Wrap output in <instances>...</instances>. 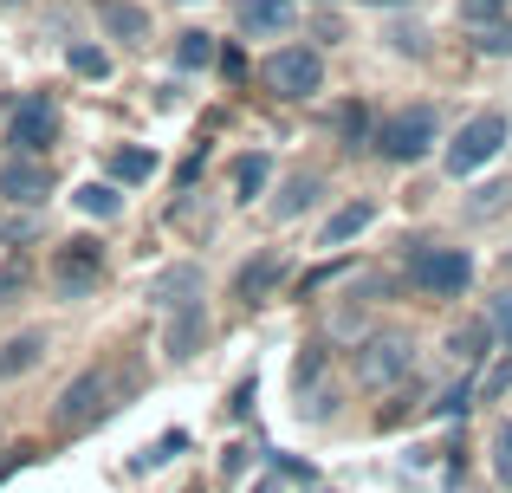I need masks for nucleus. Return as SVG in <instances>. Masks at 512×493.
I'll return each instance as SVG.
<instances>
[{
	"label": "nucleus",
	"instance_id": "16",
	"mask_svg": "<svg viewBox=\"0 0 512 493\" xmlns=\"http://www.w3.org/2000/svg\"><path fill=\"white\" fill-rule=\"evenodd\" d=\"M279 273H286V266H279V253H260V260H247V266H240L234 292H240V299H247V305H260L266 292L279 286Z\"/></svg>",
	"mask_w": 512,
	"mask_h": 493
},
{
	"label": "nucleus",
	"instance_id": "6",
	"mask_svg": "<svg viewBox=\"0 0 512 493\" xmlns=\"http://www.w3.org/2000/svg\"><path fill=\"white\" fill-rule=\"evenodd\" d=\"M98 279H104V247L98 241L78 234V241H65L59 253H52V286H59L65 299H85Z\"/></svg>",
	"mask_w": 512,
	"mask_h": 493
},
{
	"label": "nucleus",
	"instance_id": "7",
	"mask_svg": "<svg viewBox=\"0 0 512 493\" xmlns=\"http://www.w3.org/2000/svg\"><path fill=\"white\" fill-rule=\"evenodd\" d=\"M52 137H59V111H52L46 98H20V104H13V124H7V143H13V150L39 156Z\"/></svg>",
	"mask_w": 512,
	"mask_h": 493
},
{
	"label": "nucleus",
	"instance_id": "8",
	"mask_svg": "<svg viewBox=\"0 0 512 493\" xmlns=\"http://www.w3.org/2000/svg\"><path fill=\"white\" fill-rule=\"evenodd\" d=\"M104 396H111V377H104V370H85V377H78L72 390L59 396V409H52V422H59L65 435H78V429H85V422H91V416L104 409Z\"/></svg>",
	"mask_w": 512,
	"mask_h": 493
},
{
	"label": "nucleus",
	"instance_id": "20",
	"mask_svg": "<svg viewBox=\"0 0 512 493\" xmlns=\"http://www.w3.org/2000/svg\"><path fill=\"white\" fill-rule=\"evenodd\" d=\"M312 202H318V176H305V169H299V176H286V189H279L273 215H279V221H292L299 208H312Z\"/></svg>",
	"mask_w": 512,
	"mask_h": 493
},
{
	"label": "nucleus",
	"instance_id": "1",
	"mask_svg": "<svg viewBox=\"0 0 512 493\" xmlns=\"http://www.w3.org/2000/svg\"><path fill=\"white\" fill-rule=\"evenodd\" d=\"M260 85L273 98H312V91H325V59L312 46H279L260 59Z\"/></svg>",
	"mask_w": 512,
	"mask_h": 493
},
{
	"label": "nucleus",
	"instance_id": "32",
	"mask_svg": "<svg viewBox=\"0 0 512 493\" xmlns=\"http://www.w3.org/2000/svg\"><path fill=\"white\" fill-rule=\"evenodd\" d=\"M467 403H474V390H467V383H454V390H448V396H441V403H435V409H441V416H461V409H467Z\"/></svg>",
	"mask_w": 512,
	"mask_h": 493
},
{
	"label": "nucleus",
	"instance_id": "25",
	"mask_svg": "<svg viewBox=\"0 0 512 493\" xmlns=\"http://www.w3.org/2000/svg\"><path fill=\"white\" fill-rule=\"evenodd\" d=\"M506 20V0H461V26H493Z\"/></svg>",
	"mask_w": 512,
	"mask_h": 493
},
{
	"label": "nucleus",
	"instance_id": "23",
	"mask_svg": "<svg viewBox=\"0 0 512 493\" xmlns=\"http://www.w3.org/2000/svg\"><path fill=\"white\" fill-rule=\"evenodd\" d=\"M175 65H214V33H182V46H175Z\"/></svg>",
	"mask_w": 512,
	"mask_h": 493
},
{
	"label": "nucleus",
	"instance_id": "27",
	"mask_svg": "<svg viewBox=\"0 0 512 493\" xmlns=\"http://www.w3.org/2000/svg\"><path fill=\"white\" fill-rule=\"evenodd\" d=\"M493 474L512 487V422H500V429H493Z\"/></svg>",
	"mask_w": 512,
	"mask_h": 493
},
{
	"label": "nucleus",
	"instance_id": "19",
	"mask_svg": "<svg viewBox=\"0 0 512 493\" xmlns=\"http://www.w3.org/2000/svg\"><path fill=\"white\" fill-rule=\"evenodd\" d=\"M111 176H117V182H150V176H156V150H137V143L111 150Z\"/></svg>",
	"mask_w": 512,
	"mask_h": 493
},
{
	"label": "nucleus",
	"instance_id": "21",
	"mask_svg": "<svg viewBox=\"0 0 512 493\" xmlns=\"http://www.w3.org/2000/svg\"><path fill=\"white\" fill-rule=\"evenodd\" d=\"M72 202H78V215H91V221H111L117 208H124V195H117L111 182H85V189H78Z\"/></svg>",
	"mask_w": 512,
	"mask_h": 493
},
{
	"label": "nucleus",
	"instance_id": "13",
	"mask_svg": "<svg viewBox=\"0 0 512 493\" xmlns=\"http://www.w3.org/2000/svg\"><path fill=\"white\" fill-rule=\"evenodd\" d=\"M46 357V331H13L7 344H0V383H13V377H26V370Z\"/></svg>",
	"mask_w": 512,
	"mask_h": 493
},
{
	"label": "nucleus",
	"instance_id": "18",
	"mask_svg": "<svg viewBox=\"0 0 512 493\" xmlns=\"http://www.w3.org/2000/svg\"><path fill=\"white\" fill-rule=\"evenodd\" d=\"M266 182H273V156H266V150H247V156L234 163V189H240V202H253Z\"/></svg>",
	"mask_w": 512,
	"mask_h": 493
},
{
	"label": "nucleus",
	"instance_id": "2",
	"mask_svg": "<svg viewBox=\"0 0 512 493\" xmlns=\"http://www.w3.org/2000/svg\"><path fill=\"white\" fill-rule=\"evenodd\" d=\"M506 137H512V124L500 111H480V117H467L461 124V137L448 143V176L461 182V176H474L480 163H493V156L506 150Z\"/></svg>",
	"mask_w": 512,
	"mask_h": 493
},
{
	"label": "nucleus",
	"instance_id": "3",
	"mask_svg": "<svg viewBox=\"0 0 512 493\" xmlns=\"http://www.w3.org/2000/svg\"><path fill=\"white\" fill-rule=\"evenodd\" d=\"M435 137H441V117H435V104H409V111H396V117L383 124L376 150H383L389 163H422V156L435 150Z\"/></svg>",
	"mask_w": 512,
	"mask_h": 493
},
{
	"label": "nucleus",
	"instance_id": "4",
	"mask_svg": "<svg viewBox=\"0 0 512 493\" xmlns=\"http://www.w3.org/2000/svg\"><path fill=\"white\" fill-rule=\"evenodd\" d=\"M415 377V344L402 331H376L370 344L357 351V383L363 390H389V383Z\"/></svg>",
	"mask_w": 512,
	"mask_h": 493
},
{
	"label": "nucleus",
	"instance_id": "30",
	"mask_svg": "<svg viewBox=\"0 0 512 493\" xmlns=\"http://www.w3.org/2000/svg\"><path fill=\"white\" fill-rule=\"evenodd\" d=\"M389 46L396 52H428V33L422 26H389Z\"/></svg>",
	"mask_w": 512,
	"mask_h": 493
},
{
	"label": "nucleus",
	"instance_id": "5",
	"mask_svg": "<svg viewBox=\"0 0 512 493\" xmlns=\"http://www.w3.org/2000/svg\"><path fill=\"white\" fill-rule=\"evenodd\" d=\"M467 279H474V260H467L461 247H415V253H409V286L435 292V299L467 292Z\"/></svg>",
	"mask_w": 512,
	"mask_h": 493
},
{
	"label": "nucleus",
	"instance_id": "14",
	"mask_svg": "<svg viewBox=\"0 0 512 493\" xmlns=\"http://www.w3.org/2000/svg\"><path fill=\"white\" fill-rule=\"evenodd\" d=\"M208 338V312H201V299H188V305H175V325H169V338H163V351L169 357H188L195 344Z\"/></svg>",
	"mask_w": 512,
	"mask_h": 493
},
{
	"label": "nucleus",
	"instance_id": "9",
	"mask_svg": "<svg viewBox=\"0 0 512 493\" xmlns=\"http://www.w3.org/2000/svg\"><path fill=\"white\" fill-rule=\"evenodd\" d=\"M0 195L7 202H20V208H33V202H46L52 195V169L39 163V156H26V150H13L7 163H0Z\"/></svg>",
	"mask_w": 512,
	"mask_h": 493
},
{
	"label": "nucleus",
	"instance_id": "12",
	"mask_svg": "<svg viewBox=\"0 0 512 493\" xmlns=\"http://www.w3.org/2000/svg\"><path fill=\"white\" fill-rule=\"evenodd\" d=\"M98 26L111 39H124V46H143V39H150V13L130 7V0H98Z\"/></svg>",
	"mask_w": 512,
	"mask_h": 493
},
{
	"label": "nucleus",
	"instance_id": "29",
	"mask_svg": "<svg viewBox=\"0 0 512 493\" xmlns=\"http://www.w3.org/2000/svg\"><path fill=\"white\" fill-rule=\"evenodd\" d=\"M480 52H493V59H506V52H512V26H506V20L480 26Z\"/></svg>",
	"mask_w": 512,
	"mask_h": 493
},
{
	"label": "nucleus",
	"instance_id": "26",
	"mask_svg": "<svg viewBox=\"0 0 512 493\" xmlns=\"http://www.w3.org/2000/svg\"><path fill=\"white\" fill-rule=\"evenodd\" d=\"M506 383H512V351L500 357V364H493L487 370V377H480V390H474V403H493V396H500L506 390Z\"/></svg>",
	"mask_w": 512,
	"mask_h": 493
},
{
	"label": "nucleus",
	"instance_id": "24",
	"mask_svg": "<svg viewBox=\"0 0 512 493\" xmlns=\"http://www.w3.org/2000/svg\"><path fill=\"white\" fill-rule=\"evenodd\" d=\"M182 448H188V435H182V429H169L156 448H143V455H137V468H163V461H175Z\"/></svg>",
	"mask_w": 512,
	"mask_h": 493
},
{
	"label": "nucleus",
	"instance_id": "28",
	"mask_svg": "<svg viewBox=\"0 0 512 493\" xmlns=\"http://www.w3.org/2000/svg\"><path fill=\"white\" fill-rule=\"evenodd\" d=\"M487 325H493V338L506 344L512 351V292H500V299H493V312H487Z\"/></svg>",
	"mask_w": 512,
	"mask_h": 493
},
{
	"label": "nucleus",
	"instance_id": "17",
	"mask_svg": "<svg viewBox=\"0 0 512 493\" xmlns=\"http://www.w3.org/2000/svg\"><path fill=\"white\" fill-rule=\"evenodd\" d=\"M376 221V202H350V208H338V215L325 221V234H318V247H344V241H357L363 228Z\"/></svg>",
	"mask_w": 512,
	"mask_h": 493
},
{
	"label": "nucleus",
	"instance_id": "11",
	"mask_svg": "<svg viewBox=\"0 0 512 493\" xmlns=\"http://www.w3.org/2000/svg\"><path fill=\"white\" fill-rule=\"evenodd\" d=\"M188 299H201V266H163V273L150 279V305L156 312H175V305H188Z\"/></svg>",
	"mask_w": 512,
	"mask_h": 493
},
{
	"label": "nucleus",
	"instance_id": "33",
	"mask_svg": "<svg viewBox=\"0 0 512 493\" xmlns=\"http://www.w3.org/2000/svg\"><path fill=\"white\" fill-rule=\"evenodd\" d=\"M363 130H370V117H363V104H350V111H344V137L363 143Z\"/></svg>",
	"mask_w": 512,
	"mask_h": 493
},
{
	"label": "nucleus",
	"instance_id": "22",
	"mask_svg": "<svg viewBox=\"0 0 512 493\" xmlns=\"http://www.w3.org/2000/svg\"><path fill=\"white\" fill-rule=\"evenodd\" d=\"M65 65H72L78 78H111V52L91 46V39H72V46H65Z\"/></svg>",
	"mask_w": 512,
	"mask_h": 493
},
{
	"label": "nucleus",
	"instance_id": "10",
	"mask_svg": "<svg viewBox=\"0 0 512 493\" xmlns=\"http://www.w3.org/2000/svg\"><path fill=\"white\" fill-rule=\"evenodd\" d=\"M292 20H299V0H240V33H253V39L292 33Z\"/></svg>",
	"mask_w": 512,
	"mask_h": 493
},
{
	"label": "nucleus",
	"instance_id": "34",
	"mask_svg": "<svg viewBox=\"0 0 512 493\" xmlns=\"http://www.w3.org/2000/svg\"><path fill=\"white\" fill-rule=\"evenodd\" d=\"M357 7H409V0H357Z\"/></svg>",
	"mask_w": 512,
	"mask_h": 493
},
{
	"label": "nucleus",
	"instance_id": "15",
	"mask_svg": "<svg viewBox=\"0 0 512 493\" xmlns=\"http://www.w3.org/2000/svg\"><path fill=\"white\" fill-rule=\"evenodd\" d=\"M487 344H493V325H487V318H467V325L448 331V357H454L461 370H474L480 357H487Z\"/></svg>",
	"mask_w": 512,
	"mask_h": 493
},
{
	"label": "nucleus",
	"instance_id": "31",
	"mask_svg": "<svg viewBox=\"0 0 512 493\" xmlns=\"http://www.w3.org/2000/svg\"><path fill=\"white\" fill-rule=\"evenodd\" d=\"M20 286H26V260H7V266H0V305H7Z\"/></svg>",
	"mask_w": 512,
	"mask_h": 493
}]
</instances>
